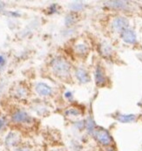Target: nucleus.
<instances>
[{"label":"nucleus","instance_id":"2","mask_svg":"<svg viewBox=\"0 0 142 151\" xmlns=\"http://www.w3.org/2000/svg\"><path fill=\"white\" fill-rule=\"evenodd\" d=\"M93 135L95 139L97 140V142L100 143L102 146L107 147V146H110L113 142L111 134H109L107 130L104 129H97L95 130Z\"/></svg>","mask_w":142,"mask_h":151},{"label":"nucleus","instance_id":"1","mask_svg":"<svg viewBox=\"0 0 142 151\" xmlns=\"http://www.w3.org/2000/svg\"><path fill=\"white\" fill-rule=\"evenodd\" d=\"M52 67L54 73L60 77H67L70 74L71 65L63 58H55L52 61Z\"/></svg>","mask_w":142,"mask_h":151},{"label":"nucleus","instance_id":"9","mask_svg":"<svg viewBox=\"0 0 142 151\" xmlns=\"http://www.w3.org/2000/svg\"><path fill=\"white\" fill-rule=\"evenodd\" d=\"M75 75L81 83H86L90 81L88 73L83 68H78L75 72Z\"/></svg>","mask_w":142,"mask_h":151},{"label":"nucleus","instance_id":"7","mask_svg":"<svg viewBox=\"0 0 142 151\" xmlns=\"http://www.w3.org/2000/svg\"><path fill=\"white\" fill-rule=\"evenodd\" d=\"M94 77H95L96 84H97L98 86H102L105 84V82H106L105 74L104 70L102 69V67H100V65H98V66L96 67L95 73H94Z\"/></svg>","mask_w":142,"mask_h":151},{"label":"nucleus","instance_id":"17","mask_svg":"<svg viewBox=\"0 0 142 151\" xmlns=\"http://www.w3.org/2000/svg\"><path fill=\"white\" fill-rule=\"evenodd\" d=\"M5 123H6L5 118H1V119H0V131L3 129V128L4 127Z\"/></svg>","mask_w":142,"mask_h":151},{"label":"nucleus","instance_id":"6","mask_svg":"<svg viewBox=\"0 0 142 151\" xmlns=\"http://www.w3.org/2000/svg\"><path fill=\"white\" fill-rule=\"evenodd\" d=\"M121 38L122 40L127 44H134L136 42V40H137L135 32L129 28H127L122 32Z\"/></svg>","mask_w":142,"mask_h":151},{"label":"nucleus","instance_id":"5","mask_svg":"<svg viewBox=\"0 0 142 151\" xmlns=\"http://www.w3.org/2000/svg\"><path fill=\"white\" fill-rule=\"evenodd\" d=\"M113 28L117 32H123L128 28V20L124 17H118L113 21Z\"/></svg>","mask_w":142,"mask_h":151},{"label":"nucleus","instance_id":"18","mask_svg":"<svg viewBox=\"0 0 142 151\" xmlns=\"http://www.w3.org/2000/svg\"><path fill=\"white\" fill-rule=\"evenodd\" d=\"M14 151H30V149L27 147H18Z\"/></svg>","mask_w":142,"mask_h":151},{"label":"nucleus","instance_id":"4","mask_svg":"<svg viewBox=\"0 0 142 151\" xmlns=\"http://www.w3.org/2000/svg\"><path fill=\"white\" fill-rule=\"evenodd\" d=\"M11 120L16 123H29L31 122L32 118L25 112L19 110L12 114Z\"/></svg>","mask_w":142,"mask_h":151},{"label":"nucleus","instance_id":"16","mask_svg":"<svg viewBox=\"0 0 142 151\" xmlns=\"http://www.w3.org/2000/svg\"><path fill=\"white\" fill-rule=\"evenodd\" d=\"M82 4H77V3H75V4H72V10H74V11H78V10H80L82 8Z\"/></svg>","mask_w":142,"mask_h":151},{"label":"nucleus","instance_id":"12","mask_svg":"<svg viewBox=\"0 0 142 151\" xmlns=\"http://www.w3.org/2000/svg\"><path fill=\"white\" fill-rule=\"evenodd\" d=\"M85 129L87 130L88 134H93L94 132H95V130H96L94 122L93 121L92 118H88L86 120V122L85 123Z\"/></svg>","mask_w":142,"mask_h":151},{"label":"nucleus","instance_id":"20","mask_svg":"<svg viewBox=\"0 0 142 151\" xmlns=\"http://www.w3.org/2000/svg\"><path fill=\"white\" fill-rule=\"evenodd\" d=\"M4 62V58L3 56L0 55V65H2Z\"/></svg>","mask_w":142,"mask_h":151},{"label":"nucleus","instance_id":"13","mask_svg":"<svg viewBox=\"0 0 142 151\" xmlns=\"http://www.w3.org/2000/svg\"><path fill=\"white\" fill-rule=\"evenodd\" d=\"M100 52H101V53L103 55L109 56V55L112 54L113 49L110 46V45H108V44H102L101 46H100Z\"/></svg>","mask_w":142,"mask_h":151},{"label":"nucleus","instance_id":"10","mask_svg":"<svg viewBox=\"0 0 142 151\" xmlns=\"http://www.w3.org/2000/svg\"><path fill=\"white\" fill-rule=\"evenodd\" d=\"M117 120L122 123H129V122H133L136 120V115H134V114H119L117 116Z\"/></svg>","mask_w":142,"mask_h":151},{"label":"nucleus","instance_id":"15","mask_svg":"<svg viewBox=\"0 0 142 151\" xmlns=\"http://www.w3.org/2000/svg\"><path fill=\"white\" fill-rule=\"evenodd\" d=\"M66 114L67 115H74V116H78L80 114V111L75 109V108H71L68 111H66Z\"/></svg>","mask_w":142,"mask_h":151},{"label":"nucleus","instance_id":"3","mask_svg":"<svg viewBox=\"0 0 142 151\" xmlns=\"http://www.w3.org/2000/svg\"><path fill=\"white\" fill-rule=\"evenodd\" d=\"M20 142V136L18 133L16 132H10L4 140L5 146L7 148H13L16 147Z\"/></svg>","mask_w":142,"mask_h":151},{"label":"nucleus","instance_id":"21","mask_svg":"<svg viewBox=\"0 0 142 151\" xmlns=\"http://www.w3.org/2000/svg\"><path fill=\"white\" fill-rule=\"evenodd\" d=\"M4 4L2 3V2H0V11H2L4 9Z\"/></svg>","mask_w":142,"mask_h":151},{"label":"nucleus","instance_id":"8","mask_svg":"<svg viewBox=\"0 0 142 151\" xmlns=\"http://www.w3.org/2000/svg\"><path fill=\"white\" fill-rule=\"evenodd\" d=\"M36 92L41 95V96H47V95H50L52 92V87L49 86L48 85H46L45 83H43V82H40V83H38L36 85Z\"/></svg>","mask_w":142,"mask_h":151},{"label":"nucleus","instance_id":"19","mask_svg":"<svg viewBox=\"0 0 142 151\" xmlns=\"http://www.w3.org/2000/svg\"><path fill=\"white\" fill-rule=\"evenodd\" d=\"M65 98L68 99V100H71V99L72 98V94L71 92H66L65 94Z\"/></svg>","mask_w":142,"mask_h":151},{"label":"nucleus","instance_id":"11","mask_svg":"<svg viewBox=\"0 0 142 151\" xmlns=\"http://www.w3.org/2000/svg\"><path fill=\"white\" fill-rule=\"evenodd\" d=\"M106 5L113 9H125L127 4L123 1H110L106 3Z\"/></svg>","mask_w":142,"mask_h":151},{"label":"nucleus","instance_id":"14","mask_svg":"<svg viewBox=\"0 0 142 151\" xmlns=\"http://www.w3.org/2000/svg\"><path fill=\"white\" fill-rule=\"evenodd\" d=\"M75 51H76L77 53L81 54V55H83V54H86V53L88 52V47H87V45H85V44H79V45H76Z\"/></svg>","mask_w":142,"mask_h":151}]
</instances>
